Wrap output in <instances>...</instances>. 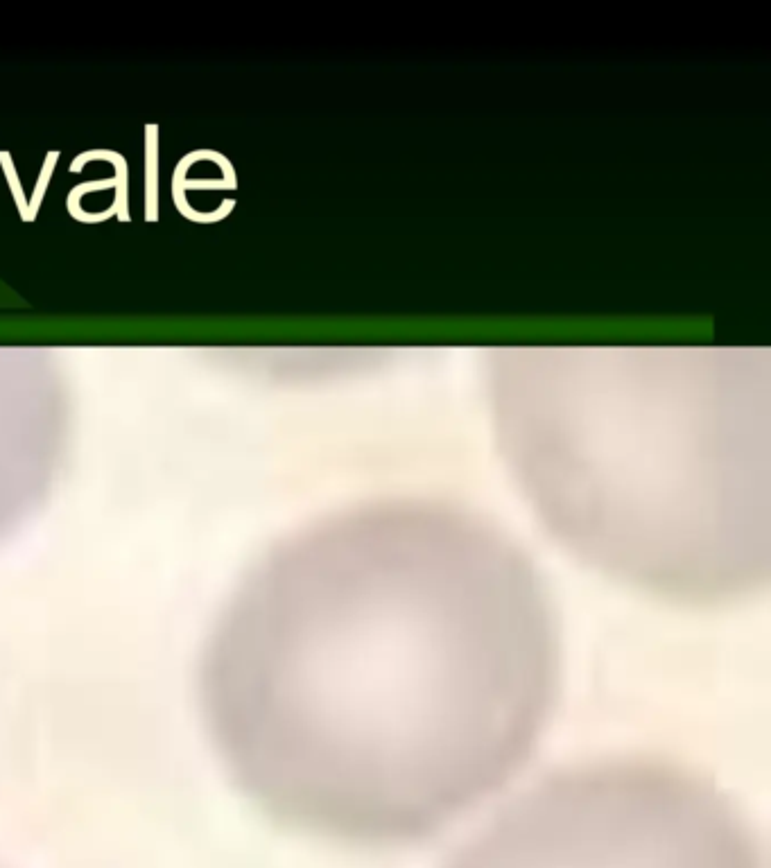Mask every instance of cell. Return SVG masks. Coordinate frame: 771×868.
Segmentation results:
<instances>
[{"mask_svg":"<svg viewBox=\"0 0 771 868\" xmlns=\"http://www.w3.org/2000/svg\"><path fill=\"white\" fill-rule=\"evenodd\" d=\"M91 161H111L116 166V202L111 206L116 208V215H118L120 222H129L132 220V215H129V208H127V161H125V156L118 154V152H111V150H95V152L91 150V152H84V154L77 156V159H73L68 170H71L73 175H80L86 163H91Z\"/></svg>","mask_w":771,"mask_h":868,"instance_id":"4","label":"cell"},{"mask_svg":"<svg viewBox=\"0 0 771 868\" xmlns=\"http://www.w3.org/2000/svg\"><path fill=\"white\" fill-rule=\"evenodd\" d=\"M193 161H215L224 170V175H229V172H233L231 163L227 161V156H222V154L213 152V150L190 152L186 156V159L179 161V166L175 170V181H172V197H175L177 211L181 215H184L186 220H190V222H199V224L220 222V220H224V217H227L231 213V208H233L231 199H227V202H224L218 208V211H213V213H197L186 202V190H233L236 186L229 184V181H186L184 175L190 170V166H193Z\"/></svg>","mask_w":771,"mask_h":868,"instance_id":"3","label":"cell"},{"mask_svg":"<svg viewBox=\"0 0 771 868\" xmlns=\"http://www.w3.org/2000/svg\"><path fill=\"white\" fill-rule=\"evenodd\" d=\"M448 868H762L751 823L713 780L649 758L545 778Z\"/></svg>","mask_w":771,"mask_h":868,"instance_id":"2","label":"cell"},{"mask_svg":"<svg viewBox=\"0 0 771 868\" xmlns=\"http://www.w3.org/2000/svg\"><path fill=\"white\" fill-rule=\"evenodd\" d=\"M159 220V125L145 127V222Z\"/></svg>","mask_w":771,"mask_h":868,"instance_id":"5","label":"cell"},{"mask_svg":"<svg viewBox=\"0 0 771 868\" xmlns=\"http://www.w3.org/2000/svg\"><path fill=\"white\" fill-rule=\"evenodd\" d=\"M0 166H3L5 177H7V181H10V190H12L14 204H16V208H19L21 220H23V222H30L28 199H25V193H23L21 181H19V177H16V168H14V163H12V154H10V152H0Z\"/></svg>","mask_w":771,"mask_h":868,"instance_id":"7","label":"cell"},{"mask_svg":"<svg viewBox=\"0 0 771 868\" xmlns=\"http://www.w3.org/2000/svg\"><path fill=\"white\" fill-rule=\"evenodd\" d=\"M57 161H59V150L48 152L46 163H43L41 175L37 179V184H34V193H32V199H30V204H28L30 222H34L39 217V208L43 204V197H46V190H48V184H50V177H53V170L57 166Z\"/></svg>","mask_w":771,"mask_h":868,"instance_id":"6","label":"cell"},{"mask_svg":"<svg viewBox=\"0 0 771 868\" xmlns=\"http://www.w3.org/2000/svg\"><path fill=\"white\" fill-rule=\"evenodd\" d=\"M559 674L534 561L480 518L394 505L254 563L209 633L197 692L224 769L276 826L401 846L527 765Z\"/></svg>","mask_w":771,"mask_h":868,"instance_id":"1","label":"cell"}]
</instances>
